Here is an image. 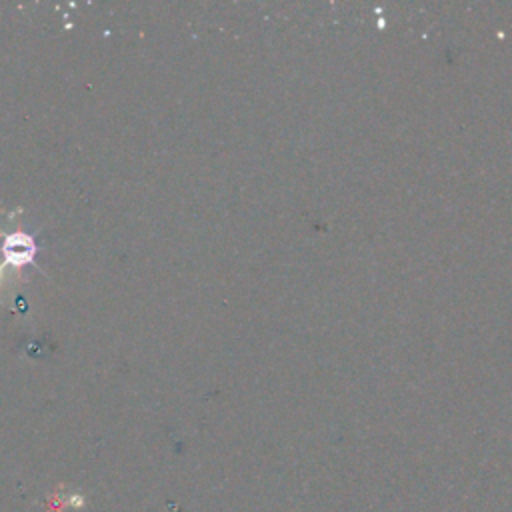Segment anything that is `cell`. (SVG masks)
Wrapping results in <instances>:
<instances>
[{"instance_id": "6da1fadb", "label": "cell", "mask_w": 512, "mask_h": 512, "mask_svg": "<svg viewBox=\"0 0 512 512\" xmlns=\"http://www.w3.org/2000/svg\"><path fill=\"white\" fill-rule=\"evenodd\" d=\"M4 254L10 262H24V260H30L32 254H34V244L30 238L26 236H12L4 242Z\"/></svg>"}]
</instances>
